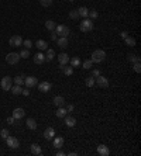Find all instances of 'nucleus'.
<instances>
[{
    "mask_svg": "<svg viewBox=\"0 0 141 156\" xmlns=\"http://www.w3.org/2000/svg\"><path fill=\"white\" fill-rule=\"evenodd\" d=\"M105 59H106V52L103 49H96V51L92 52V55H90V61L93 63H102Z\"/></svg>",
    "mask_w": 141,
    "mask_h": 156,
    "instance_id": "obj_1",
    "label": "nucleus"
},
{
    "mask_svg": "<svg viewBox=\"0 0 141 156\" xmlns=\"http://www.w3.org/2000/svg\"><path fill=\"white\" fill-rule=\"evenodd\" d=\"M93 27H95V24H93V20H90V18H85L79 24V28H81L82 33H90L93 30Z\"/></svg>",
    "mask_w": 141,
    "mask_h": 156,
    "instance_id": "obj_2",
    "label": "nucleus"
},
{
    "mask_svg": "<svg viewBox=\"0 0 141 156\" xmlns=\"http://www.w3.org/2000/svg\"><path fill=\"white\" fill-rule=\"evenodd\" d=\"M18 61H20V55L17 52H10V53L6 55V62L9 65H17Z\"/></svg>",
    "mask_w": 141,
    "mask_h": 156,
    "instance_id": "obj_3",
    "label": "nucleus"
},
{
    "mask_svg": "<svg viewBox=\"0 0 141 156\" xmlns=\"http://www.w3.org/2000/svg\"><path fill=\"white\" fill-rule=\"evenodd\" d=\"M0 86L3 90H6V91H9L11 86H13V77H10V76H4L3 79H1V82H0Z\"/></svg>",
    "mask_w": 141,
    "mask_h": 156,
    "instance_id": "obj_4",
    "label": "nucleus"
},
{
    "mask_svg": "<svg viewBox=\"0 0 141 156\" xmlns=\"http://www.w3.org/2000/svg\"><path fill=\"white\" fill-rule=\"evenodd\" d=\"M55 33L58 37H68L69 35V27L64 25V24H59L55 27Z\"/></svg>",
    "mask_w": 141,
    "mask_h": 156,
    "instance_id": "obj_5",
    "label": "nucleus"
},
{
    "mask_svg": "<svg viewBox=\"0 0 141 156\" xmlns=\"http://www.w3.org/2000/svg\"><path fill=\"white\" fill-rule=\"evenodd\" d=\"M95 83L99 87H102V89H107V87H109V80H107V77L102 76V75H99L97 77H95Z\"/></svg>",
    "mask_w": 141,
    "mask_h": 156,
    "instance_id": "obj_6",
    "label": "nucleus"
},
{
    "mask_svg": "<svg viewBox=\"0 0 141 156\" xmlns=\"http://www.w3.org/2000/svg\"><path fill=\"white\" fill-rule=\"evenodd\" d=\"M6 142H7V146L9 148H11V149H17L18 146H20V142H18V139L16 137H7L6 138Z\"/></svg>",
    "mask_w": 141,
    "mask_h": 156,
    "instance_id": "obj_7",
    "label": "nucleus"
},
{
    "mask_svg": "<svg viewBox=\"0 0 141 156\" xmlns=\"http://www.w3.org/2000/svg\"><path fill=\"white\" fill-rule=\"evenodd\" d=\"M9 44H10L11 47H14V48L21 47V45H23V38H21L20 35H13V37L9 39Z\"/></svg>",
    "mask_w": 141,
    "mask_h": 156,
    "instance_id": "obj_8",
    "label": "nucleus"
},
{
    "mask_svg": "<svg viewBox=\"0 0 141 156\" xmlns=\"http://www.w3.org/2000/svg\"><path fill=\"white\" fill-rule=\"evenodd\" d=\"M24 85L28 87H34L38 85V79L35 77V76H28V77H24Z\"/></svg>",
    "mask_w": 141,
    "mask_h": 156,
    "instance_id": "obj_9",
    "label": "nucleus"
},
{
    "mask_svg": "<svg viewBox=\"0 0 141 156\" xmlns=\"http://www.w3.org/2000/svg\"><path fill=\"white\" fill-rule=\"evenodd\" d=\"M51 87H52V85L50 82H41V83H38V90L42 91V93H48L51 90Z\"/></svg>",
    "mask_w": 141,
    "mask_h": 156,
    "instance_id": "obj_10",
    "label": "nucleus"
},
{
    "mask_svg": "<svg viewBox=\"0 0 141 156\" xmlns=\"http://www.w3.org/2000/svg\"><path fill=\"white\" fill-rule=\"evenodd\" d=\"M24 115H26V111H24V108L17 107V108H14V110H13V117H14L16 120H21Z\"/></svg>",
    "mask_w": 141,
    "mask_h": 156,
    "instance_id": "obj_11",
    "label": "nucleus"
},
{
    "mask_svg": "<svg viewBox=\"0 0 141 156\" xmlns=\"http://www.w3.org/2000/svg\"><path fill=\"white\" fill-rule=\"evenodd\" d=\"M58 62H59L61 66H65V65L69 62V56H68V53H65V52L59 53V55H58Z\"/></svg>",
    "mask_w": 141,
    "mask_h": 156,
    "instance_id": "obj_12",
    "label": "nucleus"
},
{
    "mask_svg": "<svg viewBox=\"0 0 141 156\" xmlns=\"http://www.w3.org/2000/svg\"><path fill=\"white\" fill-rule=\"evenodd\" d=\"M34 63H37V65H42L44 62H45V55L42 53V52H38V53H35L34 55Z\"/></svg>",
    "mask_w": 141,
    "mask_h": 156,
    "instance_id": "obj_13",
    "label": "nucleus"
},
{
    "mask_svg": "<svg viewBox=\"0 0 141 156\" xmlns=\"http://www.w3.org/2000/svg\"><path fill=\"white\" fill-rule=\"evenodd\" d=\"M30 151H31V153L33 155H42V149H41V146L38 145V143H31V146H30Z\"/></svg>",
    "mask_w": 141,
    "mask_h": 156,
    "instance_id": "obj_14",
    "label": "nucleus"
},
{
    "mask_svg": "<svg viewBox=\"0 0 141 156\" xmlns=\"http://www.w3.org/2000/svg\"><path fill=\"white\" fill-rule=\"evenodd\" d=\"M64 118H65V125H66V127L72 128V127L76 125V118H75V117H72V115H65Z\"/></svg>",
    "mask_w": 141,
    "mask_h": 156,
    "instance_id": "obj_15",
    "label": "nucleus"
},
{
    "mask_svg": "<svg viewBox=\"0 0 141 156\" xmlns=\"http://www.w3.org/2000/svg\"><path fill=\"white\" fill-rule=\"evenodd\" d=\"M54 137H55V129H54V128H51V127H48V128L44 131V138L50 141V139H52Z\"/></svg>",
    "mask_w": 141,
    "mask_h": 156,
    "instance_id": "obj_16",
    "label": "nucleus"
},
{
    "mask_svg": "<svg viewBox=\"0 0 141 156\" xmlns=\"http://www.w3.org/2000/svg\"><path fill=\"white\" fill-rule=\"evenodd\" d=\"M97 153L102 156H109L110 155V151H109V148L106 145H99L97 146Z\"/></svg>",
    "mask_w": 141,
    "mask_h": 156,
    "instance_id": "obj_17",
    "label": "nucleus"
},
{
    "mask_svg": "<svg viewBox=\"0 0 141 156\" xmlns=\"http://www.w3.org/2000/svg\"><path fill=\"white\" fill-rule=\"evenodd\" d=\"M54 105H55V107H65V99H64L62 96L54 97Z\"/></svg>",
    "mask_w": 141,
    "mask_h": 156,
    "instance_id": "obj_18",
    "label": "nucleus"
},
{
    "mask_svg": "<svg viewBox=\"0 0 141 156\" xmlns=\"http://www.w3.org/2000/svg\"><path fill=\"white\" fill-rule=\"evenodd\" d=\"M54 148L55 149H59L64 146V138L62 137H54Z\"/></svg>",
    "mask_w": 141,
    "mask_h": 156,
    "instance_id": "obj_19",
    "label": "nucleus"
},
{
    "mask_svg": "<svg viewBox=\"0 0 141 156\" xmlns=\"http://www.w3.org/2000/svg\"><path fill=\"white\" fill-rule=\"evenodd\" d=\"M35 47H37L40 51H45V49H48V44H47V41H44V39H38V41L35 42Z\"/></svg>",
    "mask_w": 141,
    "mask_h": 156,
    "instance_id": "obj_20",
    "label": "nucleus"
},
{
    "mask_svg": "<svg viewBox=\"0 0 141 156\" xmlns=\"http://www.w3.org/2000/svg\"><path fill=\"white\" fill-rule=\"evenodd\" d=\"M56 42H58V47L59 48H66L68 47V37H59L56 39Z\"/></svg>",
    "mask_w": 141,
    "mask_h": 156,
    "instance_id": "obj_21",
    "label": "nucleus"
},
{
    "mask_svg": "<svg viewBox=\"0 0 141 156\" xmlns=\"http://www.w3.org/2000/svg\"><path fill=\"white\" fill-rule=\"evenodd\" d=\"M66 108L65 107H58V110H56V113H55V115L58 117V118H64L65 115H66Z\"/></svg>",
    "mask_w": 141,
    "mask_h": 156,
    "instance_id": "obj_22",
    "label": "nucleus"
},
{
    "mask_svg": "<svg viewBox=\"0 0 141 156\" xmlns=\"http://www.w3.org/2000/svg\"><path fill=\"white\" fill-rule=\"evenodd\" d=\"M78 14H79V17H83V18H88V13H89V10H88V7H79L78 10Z\"/></svg>",
    "mask_w": 141,
    "mask_h": 156,
    "instance_id": "obj_23",
    "label": "nucleus"
},
{
    "mask_svg": "<svg viewBox=\"0 0 141 156\" xmlns=\"http://www.w3.org/2000/svg\"><path fill=\"white\" fill-rule=\"evenodd\" d=\"M69 62H70V66H72V68H78V66H81V59H79L78 56L69 58Z\"/></svg>",
    "mask_w": 141,
    "mask_h": 156,
    "instance_id": "obj_24",
    "label": "nucleus"
},
{
    "mask_svg": "<svg viewBox=\"0 0 141 156\" xmlns=\"http://www.w3.org/2000/svg\"><path fill=\"white\" fill-rule=\"evenodd\" d=\"M26 124H27V128H28V129H33V131L37 129V121H35L34 118H28Z\"/></svg>",
    "mask_w": 141,
    "mask_h": 156,
    "instance_id": "obj_25",
    "label": "nucleus"
},
{
    "mask_svg": "<svg viewBox=\"0 0 141 156\" xmlns=\"http://www.w3.org/2000/svg\"><path fill=\"white\" fill-rule=\"evenodd\" d=\"M61 68H62V73H64L65 76H72V73H73V68H72V66L65 65V66H61Z\"/></svg>",
    "mask_w": 141,
    "mask_h": 156,
    "instance_id": "obj_26",
    "label": "nucleus"
},
{
    "mask_svg": "<svg viewBox=\"0 0 141 156\" xmlns=\"http://www.w3.org/2000/svg\"><path fill=\"white\" fill-rule=\"evenodd\" d=\"M124 42H126V45H128V47H136V39H134L133 37H130V35H127V37L124 38Z\"/></svg>",
    "mask_w": 141,
    "mask_h": 156,
    "instance_id": "obj_27",
    "label": "nucleus"
},
{
    "mask_svg": "<svg viewBox=\"0 0 141 156\" xmlns=\"http://www.w3.org/2000/svg\"><path fill=\"white\" fill-rule=\"evenodd\" d=\"M54 56H55V52H54V49H47V55H45V62H50V61H52Z\"/></svg>",
    "mask_w": 141,
    "mask_h": 156,
    "instance_id": "obj_28",
    "label": "nucleus"
},
{
    "mask_svg": "<svg viewBox=\"0 0 141 156\" xmlns=\"http://www.w3.org/2000/svg\"><path fill=\"white\" fill-rule=\"evenodd\" d=\"M55 27H56V24L54 23L52 20H47V21H45V28H47V30L54 31V30H55Z\"/></svg>",
    "mask_w": 141,
    "mask_h": 156,
    "instance_id": "obj_29",
    "label": "nucleus"
},
{
    "mask_svg": "<svg viewBox=\"0 0 141 156\" xmlns=\"http://www.w3.org/2000/svg\"><path fill=\"white\" fill-rule=\"evenodd\" d=\"M21 86H18V85H14V86H11V89H10V91L14 94V96H18V94H21Z\"/></svg>",
    "mask_w": 141,
    "mask_h": 156,
    "instance_id": "obj_30",
    "label": "nucleus"
},
{
    "mask_svg": "<svg viewBox=\"0 0 141 156\" xmlns=\"http://www.w3.org/2000/svg\"><path fill=\"white\" fill-rule=\"evenodd\" d=\"M13 83H14V85H18V86L24 85V77H23V76H16V77L13 79Z\"/></svg>",
    "mask_w": 141,
    "mask_h": 156,
    "instance_id": "obj_31",
    "label": "nucleus"
},
{
    "mask_svg": "<svg viewBox=\"0 0 141 156\" xmlns=\"http://www.w3.org/2000/svg\"><path fill=\"white\" fill-rule=\"evenodd\" d=\"M131 63H136V62H140V58L137 55H133V53H128V58H127Z\"/></svg>",
    "mask_w": 141,
    "mask_h": 156,
    "instance_id": "obj_32",
    "label": "nucleus"
},
{
    "mask_svg": "<svg viewBox=\"0 0 141 156\" xmlns=\"http://www.w3.org/2000/svg\"><path fill=\"white\" fill-rule=\"evenodd\" d=\"M99 17V13L96 11V10H89L88 13V18H90V20H95V18Z\"/></svg>",
    "mask_w": 141,
    "mask_h": 156,
    "instance_id": "obj_33",
    "label": "nucleus"
},
{
    "mask_svg": "<svg viewBox=\"0 0 141 156\" xmlns=\"http://www.w3.org/2000/svg\"><path fill=\"white\" fill-rule=\"evenodd\" d=\"M18 55H20V58H23V59H27V58L30 56V49H21Z\"/></svg>",
    "mask_w": 141,
    "mask_h": 156,
    "instance_id": "obj_34",
    "label": "nucleus"
},
{
    "mask_svg": "<svg viewBox=\"0 0 141 156\" xmlns=\"http://www.w3.org/2000/svg\"><path fill=\"white\" fill-rule=\"evenodd\" d=\"M85 83H86V86H88V87H93V86H95V77H93V76L88 77V79L85 80Z\"/></svg>",
    "mask_w": 141,
    "mask_h": 156,
    "instance_id": "obj_35",
    "label": "nucleus"
},
{
    "mask_svg": "<svg viewBox=\"0 0 141 156\" xmlns=\"http://www.w3.org/2000/svg\"><path fill=\"white\" fill-rule=\"evenodd\" d=\"M92 65H93V62H92V61H90V59H86V61H85V62H83V63H82V66H83V69H90V68H92Z\"/></svg>",
    "mask_w": 141,
    "mask_h": 156,
    "instance_id": "obj_36",
    "label": "nucleus"
},
{
    "mask_svg": "<svg viewBox=\"0 0 141 156\" xmlns=\"http://www.w3.org/2000/svg\"><path fill=\"white\" fill-rule=\"evenodd\" d=\"M23 45H24V48H26V49H31L33 42H31V39H26V41H23Z\"/></svg>",
    "mask_w": 141,
    "mask_h": 156,
    "instance_id": "obj_37",
    "label": "nucleus"
},
{
    "mask_svg": "<svg viewBox=\"0 0 141 156\" xmlns=\"http://www.w3.org/2000/svg\"><path fill=\"white\" fill-rule=\"evenodd\" d=\"M40 3L42 7H50L52 4V0H40Z\"/></svg>",
    "mask_w": 141,
    "mask_h": 156,
    "instance_id": "obj_38",
    "label": "nucleus"
},
{
    "mask_svg": "<svg viewBox=\"0 0 141 156\" xmlns=\"http://www.w3.org/2000/svg\"><path fill=\"white\" fill-rule=\"evenodd\" d=\"M69 17L72 18V20H78V18H79V14H78L76 10H72V11H69Z\"/></svg>",
    "mask_w": 141,
    "mask_h": 156,
    "instance_id": "obj_39",
    "label": "nucleus"
},
{
    "mask_svg": "<svg viewBox=\"0 0 141 156\" xmlns=\"http://www.w3.org/2000/svg\"><path fill=\"white\" fill-rule=\"evenodd\" d=\"M9 135H10V134H9V129H6V128H4V129H1V131H0V137H1L3 139H6Z\"/></svg>",
    "mask_w": 141,
    "mask_h": 156,
    "instance_id": "obj_40",
    "label": "nucleus"
},
{
    "mask_svg": "<svg viewBox=\"0 0 141 156\" xmlns=\"http://www.w3.org/2000/svg\"><path fill=\"white\" fill-rule=\"evenodd\" d=\"M133 69H134V72H136V73H140V72H141V65H140V62H136V63L133 65Z\"/></svg>",
    "mask_w": 141,
    "mask_h": 156,
    "instance_id": "obj_41",
    "label": "nucleus"
},
{
    "mask_svg": "<svg viewBox=\"0 0 141 156\" xmlns=\"http://www.w3.org/2000/svg\"><path fill=\"white\" fill-rule=\"evenodd\" d=\"M99 75H100V70H99V69H93V70H92V76H93V77H97Z\"/></svg>",
    "mask_w": 141,
    "mask_h": 156,
    "instance_id": "obj_42",
    "label": "nucleus"
},
{
    "mask_svg": "<svg viewBox=\"0 0 141 156\" xmlns=\"http://www.w3.org/2000/svg\"><path fill=\"white\" fill-rule=\"evenodd\" d=\"M14 120H16V118H14L13 115H11V117H9V118H7V124H10V125H13V124H14Z\"/></svg>",
    "mask_w": 141,
    "mask_h": 156,
    "instance_id": "obj_43",
    "label": "nucleus"
},
{
    "mask_svg": "<svg viewBox=\"0 0 141 156\" xmlns=\"http://www.w3.org/2000/svg\"><path fill=\"white\" fill-rule=\"evenodd\" d=\"M21 94H24V96H28V94H30V90H28V87H27V89H24V90H21Z\"/></svg>",
    "mask_w": 141,
    "mask_h": 156,
    "instance_id": "obj_44",
    "label": "nucleus"
},
{
    "mask_svg": "<svg viewBox=\"0 0 141 156\" xmlns=\"http://www.w3.org/2000/svg\"><path fill=\"white\" fill-rule=\"evenodd\" d=\"M51 39H52V41H56V39H58V35H56L55 31H52V34H51Z\"/></svg>",
    "mask_w": 141,
    "mask_h": 156,
    "instance_id": "obj_45",
    "label": "nucleus"
},
{
    "mask_svg": "<svg viewBox=\"0 0 141 156\" xmlns=\"http://www.w3.org/2000/svg\"><path fill=\"white\" fill-rule=\"evenodd\" d=\"M127 35H128V33H127V31H122V33H120V37H122V38H126V37H127Z\"/></svg>",
    "mask_w": 141,
    "mask_h": 156,
    "instance_id": "obj_46",
    "label": "nucleus"
},
{
    "mask_svg": "<svg viewBox=\"0 0 141 156\" xmlns=\"http://www.w3.org/2000/svg\"><path fill=\"white\" fill-rule=\"evenodd\" d=\"M66 111H68V113H70V111H73V105H72V104H69V105L66 107Z\"/></svg>",
    "mask_w": 141,
    "mask_h": 156,
    "instance_id": "obj_47",
    "label": "nucleus"
},
{
    "mask_svg": "<svg viewBox=\"0 0 141 156\" xmlns=\"http://www.w3.org/2000/svg\"><path fill=\"white\" fill-rule=\"evenodd\" d=\"M56 156H65V152H62V151H58V152H56Z\"/></svg>",
    "mask_w": 141,
    "mask_h": 156,
    "instance_id": "obj_48",
    "label": "nucleus"
},
{
    "mask_svg": "<svg viewBox=\"0 0 141 156\" xmlns=\"http://www.w3.org/2000/svg\"><path fill=\"white\" fill-rule=\"evenodd\" d=\"M68 155H69V156H75V155H76V152H69Z\"/></svg>",
    "mask_w": 141,
    "mask_h": 156,
    "instance_id": "obj_49",
    "label": "nucleus"
},
{
    "mask_svg": "<svg viewBox=\"0 0 141 156\" xmlns=\"http://www.w3.org/2000/svg\"><path fill=\"white\" fill-rule=\"evenodd\" d=\"M69 1H75V0H69Z\"/></svg>",
    "mask_w": 141,
    "mask_h": 156,
    "instance_id": "obj_50",
    "label": "nucleus"
}]
</instances>
